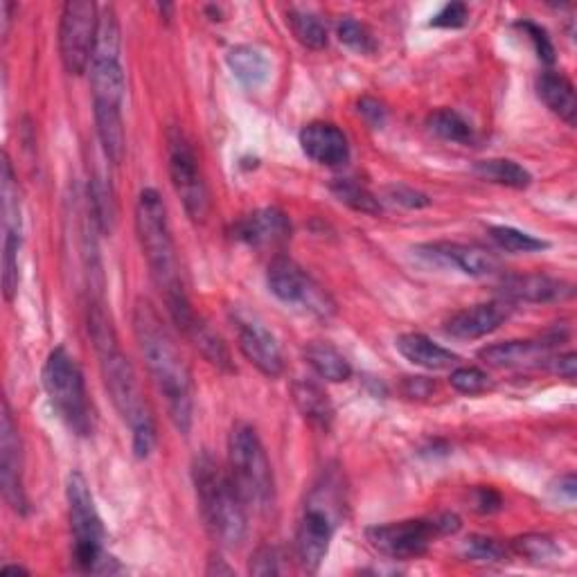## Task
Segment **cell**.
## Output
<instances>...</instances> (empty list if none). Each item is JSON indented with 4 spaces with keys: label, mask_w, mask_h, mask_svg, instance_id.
<instances>
[{
    "label": "cell",
    "mask_w": 577,
    "mask_h": 577,
    "mask_svg": "<svg viewBox=\"0 0 577 577\" xmlns=\"http://www.w3.org/2000/svg\"><path fill=\"white\" fill-rule=\"evenodd\" d=\"M89 332L100 359L106 390L115 403V409H118L131 431L133 453L136 458H150L158 438L156 420L150 409V401L144 399L138 374L129 357L120 348L111 313L106 311L102 300H91L89 305Z\"/></svg>",
    "instance_id": "1"
},
{
    "label": "cell",
    "mask_w": 577,
    "mask_h": 577,
    "mask_svg": "<svg viewBox=\"0 0 577 577\" xmlns=\"http://www.w3.org/2000/svg\"><path fill=\"white\" fill-rule=\"evenodd\" d=\"M133 334L152 380L167 403L169 420L188 436L194 420V380L158 309L140 298L133 307Z\"/></svg>",
    "instance_id": "2"
},
{
    "label": "cell",
    "mask_w": 577,
    "mask_h": 577,
    "mask_svg": "<svg viewBox=\"0 0 577 577\" xmlns=\"http://www.w3.org/2000/svg\"><path fill=\"white\" fill-rule=\"evenodd\" d=\"M192 480L201 516L210 535L226 548L240 546L248 530V508L228 470L217 463L213 453L201 451L192 463Z\"/></svg>",
    "instance_id": "3"
},
{
    "label": "cell",
    "mask_w": 577,
    "mask_h": 577,
    "mask_svg": "<svg viewBox=\"0 0 577 577\" xmlns=\"http://www.w3.org/2000/svg\"><path fill=\"white\" fill-rule=\"evenodd\" d=\"M136 233L148 257L152 278L165 300L185 294L175 238H171L165 201L154 188H144L136 204Z\"/></svg>",
    "instance_id": "4"
},
{
    "label": "cell",
    "mask_w": 577,
    "mask_h": 577,
    "mask_svg": "<svg viewBox=\"0 0 577 577\" xmlns=\"http://www.w3.org/2000/svg\"><path fill=\"white\" fill-rule=\"evenodd\" d=\"M228 474L246 508L269 514L275 505V478L267 449L248 422H238L228 436Z\"/></svg>",
    "instance_id": "5"
},
{
    "label": "cell",
    "mask_w": 577,
    "mask_h": 577,
    "mask_svg": "<svg viewBox=\"0 0 577 577\" xmlns=\"http://www.w3.org/2000/svg\"><path fill=\"white\" fill-rule=\"evenodd\" d=\"M43 388L50 397L52 409L62 422L79 438L93 433V409L86 393L84 372L66 348H54L43 366Z\"/></svg>",
    "instance_id": "6"
},
{
    "label": "cell",
    "mask_w": 577,
    "mask_h": 577,
    "mask_svg": "<svg viewBox=\"0 0 577 577\" xmlns=\"http://www.w3.org/2000/svg\"><path fill=\"white\" fill-rule=\"evenodd\" d=\"M66 497L73 530V560L77 568L84 573L108 570L111 557L104 553V526L84 474L73 472L68 476Z\"/></svg>",
    "instance_id": "7"
},
{
    "label": "cell",
    "mask_w": 577,
    "mask_h": 577,
    "mask_svg": "<svg viewBox=\"0 0 577 577\" xmlns=\"http://www.w3.org/2000/svg\"><path fill=\"white\" fill-rule=\"evenodd\" d=\"M460 530V516L445 512L431 518H407V522L370 526L366 539L374 551L393 560H418L426 555L431 543L456 535Z\"/></svg>",
    "instance_id": "8"
},
{
    "label": "cell",
    "mask_w": 577,
    "mask_h": 577,
    "mask_svg": "<svg viewBox=\"0 0 577 577\" xmlns=\"http://www.w3.org/2000/svg\"><path fill=\"white\" fill-rule=\"evenodd\" d=\"M165 140L171 185H175L188 217L196 223H204L210 215V192L192 142L181 127H169Z\"/></svg>",
    "instance_id": "9"
},
{
    "label": "cell",
    "mask_w": 577,
    "mask_h": 577,
    "mask_svg": "<svg viewBox=\"0 0 577 577\" xmlns=\"http://www.w3.org/2000/svg\"><path fill=\"white\" fill-rule=\"evenodd\" d=\"M267 284L280 303L303 309L316 319L330 321L336 313L332 296L292 257L278 255L273 259L267 271Z\"/></svg>",
    "instance_id": "10"
},
{
    "label": "cell",
    "mask_w": 577,
    "mask_h": 577,
    "mask_svg": "<svg viewBox=\"0 0 577 577\" xmlns=\"http://www.w3.org/2000/svg\"><path fill=\"white\" fill-rule=\"evenodd\" d=\"M100 30V10L91 0H68L60 23V54L70 75L91 68Z\"/></svg>",
    "instance_id": "11"
},
{
    "label": "cell",
    "mask_w": 577,
    "mask_h": 577,
    "mask_svg": "<svg viewBox=\"0 0 577 577\" xmlns=\"http://www.w3.org/2000/svg\"><path fill=\"white\" fill-rule=\"evenodd\" d=\"M167 311H169V319L179 328V332L194 345V348L204 355V359L208 363H213L215 368L223 370V372H233L235 363L233 357H230L228 345L223 343V338L204 321L201 316L194 311L188 294L177 296L171 300H165Z\"/></svg>",
    "instance_id": "12"
},
{
    "label": "cell",
    "mask_w": 577,
    "mask_h": 577,
    "mask_svg": "<svg viewBox=\"0 0 577 577\" xmlns=\"http://www.w3.org/2000/svg\"><path fill=\"white\" fill-rule=\"evenodd\" d=\"M0 485H3L8 505L25 516L30 503H27L23 483V445L8 399L3 401V415H0Z\"/></svg>",
    "instance_id": "13"
},
{
    "label": "cell",
    "mask_w": 577,
    "mask_h": 577,
    "mask_svg": "<svg viewBox=\"0 0 577 577\" xmlns=\"http://www.w3.org/2000/svg\"><path fill=\"white\" fill-rule=\"evenodd\" d=\"M233 321L238 328V345L246 361L253 363L269 380L280 377L284 372V357L278 338L265 328L262 321H257L251 313L238 311Z\"/></svg>",
    "instance_id": "14"
},
{
    "label": "cell",
    "mask_w": 577,
    "mask_h": 577,
    "mask_svg": "<svg viewBox=\"0 0 577 577\" xmlns=\"http://www.w3.org/2000/svg\"><path fill=\"white\" fill-rule=\"evenodd\" d=\"M336 516L319 503H309L296 530V555L307 573H316L330 553Z\"/></svg>",
    "instance_id": "15"
},
{
    "label": "cell",
    "mask_w": 577,
    "mask_h": 577,
    "mask_svg": "<svg viewBox=\"0 0 577 577\" xmlns=\"http://www.w3.org/2000/svg\"><path fill=\"white\" fill-rule=\"evenodd\" d=\"M418 255L428 259L433 265L451 267L460 273L483 278L499 271V257L474 244H458V242H433L418 246Z\"/></svg>",
    "instance_id": "16"
},
{
    "label": "cell",
    "mask_w": 577,
    "mask_h": 577,
    "mask_svg": "<svg viewBox=\"0 0 577 577\" xmlns=\"http://www.w3.org/2000/svg\"><path fill=\"white\" fill-rule=\"evenodd\" d=\"M230 235L253 248L280 246L292 238V221L280 208H259L240 217L230 228Z\"/></svg>",
    "instance_id": "17"
},
{
    "label": "cell",
    "mask_w": 577,
    "mask_h": 577,
    "mask_svg": "<svg viewBox=\"0 0 577 577\" xmlns=\"http://www.w3.org/2000/svg\"><path fill=\"white\" fill-rule=\"evenodd\" d=\"M555 343L551 338L543 341H505L487 345L478 352L487 366H495L501 370H526V368H541L553 359L551 350Z\"/></svg>",
    "instance_id": "18"
},
{
    "label": "cell",
    "mask_w": 577,
    "mask_h": 577,
    "mask_svg": "<svg viewBox=\"0 0 577 577\" xmlns=\"http://www.w3.org/2000/svg\"><path fill=\"white\" fill-rule=\"evenodd\" d=\"M510 313H512L510 300L480 303L456 311L445 323V332L453 338H463V341L483 338L487 334L497 332L510 319Z\"/></svg>",
    "instance_id": "19"
},
{
    "label": "cell",
    "mask_w": 577,
    "mask_h": 577,
    "mask_svg": "<svg viewBox=\"0 0 577 577\" xmlns=\"http://www.w3.org/2000/svg\"><path fill=\"white\" fill-rule=\"evenodd\" d=\"M300 148L307 158L325 167H343L350 161V142L332 123H309L300 131Z\"/></svg>",
    "instance_id": "20"
},
{
    "label": "cell",
    "mask_w": 577,
    "mask_h": 577,
    "mask_svg": "<svg viewBox=\"0 0 577 577\" xmlns=\"http://www.w3.org/2000/svg\"><path fill=\"white\" fill-rule=\"evenodd\" d=\"M501 294L516 303H557L573 296V284L546 273H512L501 280Z\"/></svg>",
    "instance_id": "21"
},
{
    "label": "cell",
    "mask_w": 577,
    "mask_h": 577,
    "mask_svg": "<svg viewBox=\"0 0 577 577\" xmlns=\"http://www.w3.org/2000/svg\"><path fill=\"white\" fill-rule=\"evenodd\" d=\"M395 345L403 359L424 370H447L460 361L456 352L443 348V345H438L426 334H418V332L401 334Z\"/></svg>",
    "instance_id": "22"
},
{
    "label": "cell",
    "mask_w": 577,
    "mask_h": 577,
    "mask_svg": "<svg viewBox=\"0 0 577 577\" xmlns=\"http://www.w3.org/2000/svg\"><path fill=\"white\" fill-rule=\"evenodd\" d=\"M292 397H294L296 409L311 426L321 428L325 433L332 428L334 407H332L330 395L325 393L321 384H316L311 380H296L292 384Z\"/></svg>",
    "instance_id": "23"
},
{
    "label": "cell",
    "mask_w": 577,
    "mask_h": 577,
    "mask_svg": "<svg viewBox=\"0 0 577 577\" xmlns=\"http://www.w3.org/2000/svg\"><path fill=\"white\" fill-rule=\"evenodd\" d=\"M537 95L555 115H560L566 125L570 127L575 125L577 98H575V86L566 75L557 70L541 73L537 79Z\"/></svg>",
    "instance_id": "24"
},
{
    "label": "cell",
    "mask_w": 577,
    "mask_h": 577,
    "mask_svg": "<svg viewBox=\"0 0 577 577\" xmlns=\"http://www.w3.org/2000/svg\"><path fill=\"white\" fill-rule=\"evenodd\" d=\"M0 215H3V242L23 244V208L18 181L8 154H3V171H0Z\"/></svg>",
    "instance_id": "25"
},
{
    "label": "cell",
    "mask_w": 577,
    "mask_h": 577,
    "mask_svg": "<svg viewBox=\"0 0 577 577\" xmlns=\"http://www.w3.org/2000/svg\"><path fill=\"white\" fill-rule=\"evenodd\" d=\"M303 357L309 363V368L325 382L341 384V382L352 380L350 361L345 359L334 348V345L328 343V341H311V343H307L305 350H303Z\"/></svg>",
    "instance_id": "26"
},
{
    "label": "cell",
    "mask_w": 577,
    "mask_h": 577,
    "mask_svg": "<svg viewBox=\"0 0 577 577\" xmlns=\"http://www.w3.org/2000/svg\"><path fill=\"white\" fill-rule=\"evenodd\" d=\"M230 73H233L246 89H259L271 75L269 56L253 46H235L226 54Z\"/></svg>",
    "instance_id": "27"
},
{
    "label": "cell",
    "mask_w": 577,
    "mask_h": 577,
    "mask_svg": "<svg viewBox=\"0 0 577 577\" xmlns=\"http://www.w3.org/2000/svg\"><path fill=\"white\" fill-rule=\"evenodd\" d=\"M98 140L102 144L104 158L113 165H120L127 154V131L123 111L118 108H93Z\"/></svg>",
    "instance_id": "28"
},
{
    "label": "cell",
    "mask_w": 577,
    "mask_h": 577,
    "mask_svg": "<svg viewBox=\"0 0 577 577\" xmlns=\"http://www.w3.org/2000/svg\"><path fill=\"white\" fill-rule=\"evenodd\" d=\"M474 175L483 181L497 183L503 188H512V190H526L533 183L530 171L524 165H518L516 161H510V158L478 161L474 165Z\"/></svg>",
    "instance_id": "29"
},
{
    "label": "cell",
    "mask_w": 577,
    "mask_h": 577,
    "mask_svg": "<svg viewBox=\"0 0 577 577\" xmlns=\"http://www.w3.org/2000/svg\"><path fill=\"white\" fill-rule=\"evenodd\" d=\"M89 201H91V210H93V219L98 228L104 235H108L115 226V219H118V201H115L113 185L108 183V179L102 175V171L91 175Z\"/></svg>",
    "instance_id": "30"
},
{
    "label": "cell",
    "mask_w": 577,
    "mask_h": 577,
    "mask_svg": "<svg viewBox=\"0 0 577 577\" xmlns=\"http://www.w3.org/2000/svg\"><path fill=\"white\" fill-rule=\"evenodd\" d=\"M330 192L341 201L343 206H348L355 213H363L372 217L382 215V201L355 179H334L330 183Z\"/></svg>",
    "instance_id": "31"
},
{
    "label": "cell",
    "mask_w": 577,
    "mask_h": 577,
    "mask_svg": "<svg viewBox=\"0 0 577 577\" xmlns=\"http://www.w3.org/2000/svg\"><path fill=\"white\" fill-rule=\"evenodd\" d=\"M426 127L431 133H436L438 138L447 142H458V144H470L474 140V129L472 125L453 108H438L433 111L426 118Z\"/></svg>",
    "instance_id": "32"
},
{
    "label": "cell",
    "mask_w": 577,
    "mask_h": 577,
    "mask_svg": "<svg viewBox=\"0 0 577 577\" xmlns=\"http://www.w3.org/2000/svg\"><path fill=\"white\" fill-rule=\"evenodd\" d=\"M286 25L292 27L296 41L309 50H323L328 46V27L309 12L288 10Z\"/></svg>",
    "instance_id": "33"
},
{
    "label": "cell",
    "mask_w": 577,
    "mask_h": 577,
    "mask_svg": "<svg viewBox=\"0 0 577 577\" xmlns=\"http://www.w3.org/2000/svg\"><path fill=\"white\" fill-rule=\"evenodd\" d=\"M510 548L518 557H524V560L535 562V564H546V562H553L560 557L557 541L553 537L539 535V533L516 537Z\"/></svg>",
    "instance_id": "34"
},
{
    "label": "cell",
    "mask_w": 577,
    "mask_h": 577,
    "mask_svg": "<svg viewBox=\"0 0 577 577\" xmlns=\"http://www.w3.org/2000/svg\"><path fill=\"white\" fill-rule=\"evenodd\" d=\"M489 238H492L495 244L508 253H537V251L548 248V242L530 233H524V230L512 228V226H492L489 228Z\"/></svg>",
    "instance_id": "35"
},
{
    "label": "cell",
    "mask_w": 577,
    "mask_h": 577,
    "mask_svg": "<svg viewBox=\"0 0 577 577\" xmlns=\"http://www.w3.org/2000/svg\"><path fill=\"white\" fill-rule=\"evenodd\" d=\"M336 37L345 48H350L359 54H374L380 48L377 39L370 33V27L357 18H343L336 27Z\"/></svg>",
    "instance_id": "36"
},
{
    "label": "cell",
    "mask_w": 577,
    "mask_h": 577,
    "mask_svg": "<svg viewBox=\"0 0 577 577\" xmlns=\"http://www.w3.org/2000/svg\"><path fill=\"white\" fill-rule=\"evenodd\" d=\"M449 384L453 390H458L460 395H485L487 390L495 388V382L489 374L476 366H458L456 370H451V377Z\"/></svg>",
    "instance_id": "37"
},
{
    "label": "cell",
    "mask_w": 577,
    "mask_h": 577,
    "mask_svg": "<svg viewBox=\"0 0 577 577\" xmlns=\"http://www.w3.org/2000/svg\"><path fill=\"white\" fill-rule=\"evenodd\" d=\"M463 553L470 562L478 564H501L510 555L505 543H501L495 537H483V535H472L463 546Z\"/></svg>",
    "instance_id": "38"
},
{
    "label": "cell",
    "mask_w": 577,
    "mask_h": 577,
    "mask_svg": "<svg viewBox=\"0 0 577 577\" xmlns=\"http://www.w3.org/2000/svg\"><path fill=\"white\" fill-rule=\"evenodd\" d=\"M516 30L526 33V37L533 41L535 46V52L539 56V62H543L546 66H553L555 64V46L551 41V37H548V33L543 30V27L530 18H524V21H516Z\"/></svg>",
    "instance_id": "39"
},
{
    "label": "cell",
    "mask_w": 577,
    "mask_h": 577,
    "mask_svg": "<svg viewBox=\"0 0 577 577\" xmlns=\"http://www.w3.org/2000/svg\"><path fill=\"white\" fill-rule=\"evenodd\" d=\"M470 8L465 3H449L436 16L431 18V27H443V30H458V27L467 25Z\"/></svg>",
    "instance_id": "40"
},
{
    "label": "cell",
    "mask_w": 577,
    "mask_h": 577,
    "mask_svg": "<svg viewBox=\"0 0 577 577\" xmlns=\"http://www.w3.org/2000/svg\"><path fill=\"white\" fill-rule=\"evenodd\" d=\"M278 562H280V557H278V551H275V548H271V546H262V548H257V551L251 555L248 570H251V575H259V577L278 575V573H280Z\"/></svg>",
    "instance_id": "41"
},
{
    "label": "cell",
    "mask_w": 577,
    "mask_h": 577,
    "mask_svg": "<svg viewBox=\"0 0 577 577\" xmlns=\"http://www.w3.org/2000/svg\"><path fill=\"white\" fill-rule=\"evenodd\" d=\"M386 192H388L390 201H395V204H399L403 208H415L418 210V208L431 206V198L426 194H422V192H418V190H413L409 185H390Z\"/></svg>",
    "instance_id": "42"
},
{
    "label": "cell",
    "mask_w": 577,
    "mask_h": 577,
    "mask_svg": "<svg viewBox=\"0 0 577 577\" xmlns=\"http://www.w3.org/2000/svg\"><path fill=\"white\" fill-rule=\"evenodd\" d=\"M357 111H359L361 118H363L372 129H382V127L386 125L388 111H386V106H384L380 100H374V98H363V100H359Z\"/></svg>",
    "instance_id": "43"
},
{
    "label": "cell",
    "mask_w": 577,
    "mask_h": 577,
    "mask_svg": "<svg viewBox=\"0 0 577 577\" xmlns=\"http://www.w3.org/2000/svg\"><path fill=\"white\" fill-rule=\"evenodd\" d=\"M474 508L480 514H495L503 508V497L495 487H476L474 489Z\"/></svg>",
    "instance_id": "44"
},
{
    "label": "cell",
    "mask_w": 577,
    "mask_h": 577,
    "mask_svg": "<svg viewBox=\"0 0 577 577\" xmlns=\"http://www.w3.org/2000/svg\"><path fill=\"white\" fill-rule=\"evenodd\" d=\"M548 368H551L555 374H560V377L573 382L575 380V372H577V357L573 352L553 357L551 361H548Z\"/></svg>",
    "instance_id": "45"
},
{
    "label": "cell",
    "mask_w": 577,
    "mask_h": 577,
    "mask_svg": "<svg viewBox=\"0 0 577 577\" xmlns=\"http://www.w3.org/2000/svg\"><path fill=\"white\" fill-rule=\"evenodd\" d=\"M401 390H403V395L411 397V399H424L433 390H436V382H431L426 377H407Z\"/></svg>",
    "instance_id": "46"
},
{
    "label": "cell",
    "mask_w": 577,
    "mask_h": 577,
    "mask_svg": "<svg viewBox=\"0 0 577 577\" xmlns=\"http://www.w3.org/2000/svg\"><path fill=\"white\" fill-rule=\"evenodd\" d=\"M555 489V492H557V497L562 499H566V503H575V492H577V480H575V476L573 474H566V476H562L560 480H557V487H553Z\"/></svg>",
    "instance_id": "47"
},
{
    "label": "cell",
    "mask_w": 577,
    "mask_h": 577,
    "mask_svg": "<svg viewBox=\"0 0 577 577\" xmlns=\"http://www.w3.org/2000/svg\"><path fill=\"white\" fill-rule=\"evenodd\" d=\"M12 10L14 5L12 3H3V35L10 33V21H12Z\"/></svg>",
    "instance_id": "48"
},
{
    "label": "cell",
    "mask_w": 577,
    "mask_h": 577,
    "mask_svg": "<svg viewBox=\"0 0 577 577\" xmlns=\"http://www.w3.org/2000/svg\"><path fill=\"white\" fill-rule=\"evenodd\" d=\"M0 570H3V575H27V568L16 566V564H5Z\"/></svg>",
    "instance_id": "49"
},
{
    "label": "cell",
    "mask_w": 577,
    "mask_h": 577,
    "mask_svg": "<svg viewBox=\"0 0 577 577\" xmlns=\"http://www.w3.org/2000/svg\"><path fill=\"white\" fill-rule=\"evenodd\" d=\"M206 12H210V14H213V18H210V21H221V10H219V8L210 5V8H206Z\"/></svg>",
    "instance_id": "50"
}]
</instances>
